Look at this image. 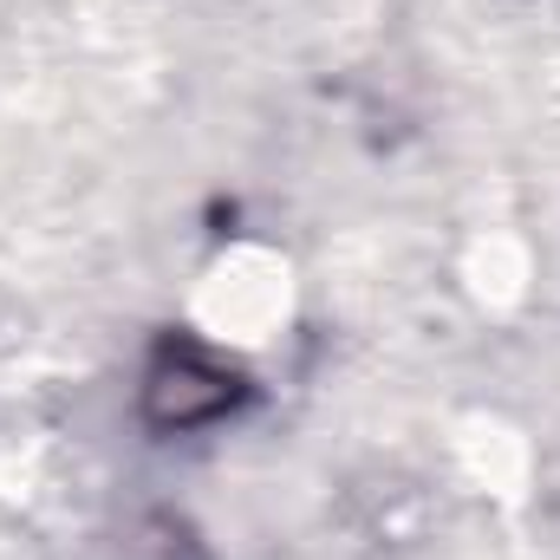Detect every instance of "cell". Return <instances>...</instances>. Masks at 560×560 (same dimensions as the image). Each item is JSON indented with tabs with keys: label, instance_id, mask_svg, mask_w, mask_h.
Here are the masks:
<instances>
[{
	"label": "cell",
	"instance_id": "1",
	"mask_svg": "<svg viewBox=\"0 0 560 560\" xmlns=\"http://www.w3.org/2000/svg\"><path fill=\"white\" fill-rule=\"evenodd\" d=\"M242 405L235 365L202 346H163L143 372V418L156 430H209Z\"/></svg>",
	"mask_w": 560,
	"mask_h": 560
}]
</instances>
